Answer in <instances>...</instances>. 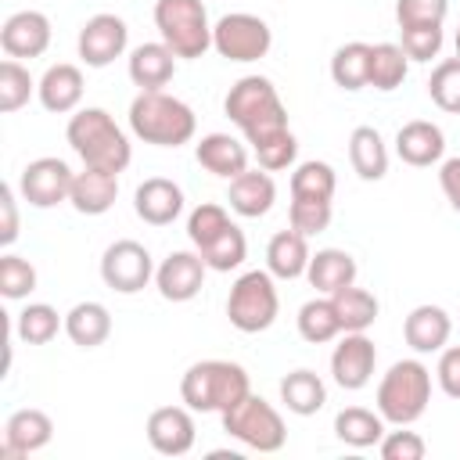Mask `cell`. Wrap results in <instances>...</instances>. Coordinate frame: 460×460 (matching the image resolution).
Instances as JSON below:
<instances>
[{"label": "cell", "instance_id": "obj_1", "mask_svg": "<svg viewBox=\"0 0 460 460\" xmlns=\"http://www.w3.org/2000/svg\"><path fill=\"white\" fill-rule=\"evenodd\" d=\"M226 119L244 133L252 147L266 144L270 137L288 129V108L277 93V86L266 75H241L223 101Z\"/></svg>", "mask_w": 460, "mask_h": 460}, {"label": "cell", "instance_id": "obj_2", "mask_svg": "<svg viewBox=\"0 0 460 460\" xmlns=\"http://www.w3.org/2000/svg\"><path fill=\"white\" fill-rule=\"evenodd\" d=\"M252 392L248 370L230 359H201L190 363L180 377V399L194 413H226Z\"/></svg>", "mask_w": 460, "mask_h": 460}, {"label": "cell", "instance_id": "obj_3", "mask_svg": "<svg viewBox=\"0 0 460 460\" xmlns=\"http://www.w3.org/2000/svg\"><path fill=\"white\" fill-rule=\"evenodd\" d=\"M129 129L144 144L180 147L194 137L198 119H194L190 104H183L180 97H172L165 90H140L129 104Z\"/></svg>", "mask_w": 460, "mask_h": 460}, {"label": "cell", "instance_id": "obj_4", "mask_svg": "<svg viewBox=\"0 0 460 460\" xmlns=\"http://www.w3.org/2000/svg\"><path fill=\"white\" fill-rule=\"evenodd\" d=\"M72 151L83 158V165L93 169H108V172H122L133 158L129 137L122 133V126L104 111V108H83L68 119L65 129Z\"/></svg>", "mask_w": 460, "mask_h": 460}, {"label": "cell", "instance_id": "obj_5", "mask_svg": "<svg viewBox=\"0 0 460 460\" xmlns=\"http://www.w3.org/2000/svg\"><path fill=\"white\" fill-rule=\"evenodd\" d=\"M428 402H431V370L420 359L392 363L377 385V413L388 424L406 428V424L424 417Z\"/></svg>", "mask_w": 460, "mask_h": 460}, {"label": "cell", "instance_id": "obj_6", "mask_svg": "<svg viewBox=\"0 0 460 460\" xmlns=\"http://www.w3.org/2000/svg\"><path fill=\"white\" fill-rule=\"evenodd\" d=\"M155 29L176 58H201L212 47V25L201 0H158Z\"/></svg>", "mask_w": 460, "mask_h": 460}, {"label": "cell", "instance_id": "obj_7", "mask_svg": "<svg viewBox=\"0 0 460 460\" xmlns=\"http://www.w3.org/2000/svg\"><path fill=\"white\" fill-rule=\"evenodd\" d=\"M277 313H280V295L270 270H248L234 280L226 295V316L241 334H259L273 327Z\"/></svg>", "mask_w": 460, "mask_h": 460}, {"label": "cell", "instance_id": "obj_8", "mask_svg": "<svg viewBox=\"0 0 460 460\" xmlns=\"http://www.w3.org/2000/svg\"><path fill=\"white\" fill-rule=\"evenodd\" d=\"M223 417V431L237 442H244L248 449L255 453H277L284 449L288 442V428H284V417L262 399V395H244L237 406H230Z\"/></svg>", "mask_w": 460, "mask_h": 460}, {"label": "cell", "instance_id": "obj_9", "mask_svg": "<svg viewBox=\"0 0 460 460\" xmlns=\"http://www.w3.org/2000/svg\"><path fill=\"white\" fill-rule=\"evenodd\" d=\"M212 47L226 61H259L273 47V32L259 14L234 11L212 25Z\"/></svg>", "mask_w": 460, "mask_h": 460}, {"label": "cell", "instance_id": "obj_10", "mask_svg": "<svg viewBox=\"0 0 460 460\" xmlns=\"http://www.w3.org/2000/svg\"><path fill=\"white\" fill-rule=\"evenodd\" d=\"M151 277H155V259H151V252L140 241L122 237V241L104 248V255H101V280L111 291L137 295V291L147 288Z\"/></svg>", "mask_w": 460, "mask_h": 460}, {"label": "cell", "instance_id": "obj_11", "mask_svg": "<svg viewBox=\"0 0 460 460\" xmlns=\"http://www.w3.org/2000/svg\"><path fill=\"white\" fill-rule=\"evenodd\" d=\"M72 180H75V172L68 169V162L47 155V158H36V162H29V165L22 169L18 190H22V198H25L32 208H54V205L68 201Z\"/></svg>", "mask_w": 460, "mask_h": 460}, {"label": "cell", "instance_id": "obj_12", "mask_svg": "<svg viewBox=\"0 0 460 460\" xmlns=\"http://www.w3.org/2000/svg\"><path fill=\"white\" fill-rule=\"evenodd\" d=\"M377 367V349L367 338V331H345V338L331 352V377L345 392H359L370 385Z\"/></svg>", "mask_w": 460, "mask_h": 460}, {"label": "cell", "instance_id": "obj_13", "mask_svg": "<svg viewBox=\"0 0 460 460\" xmlns=\"http://www.w3.org/2000/svg\"><path fill=\"white\" fill-rule=\"evenodd\" d=\"M126 43H129L126 22H122L119 14H108V11L86 18L83 29H79V40H75L79 58H83L90 68H104V65H111L115 58H122V54H126Z\"/></svg>", "mask_w": 460, "mask_h": 460}, {"label": "cell", "instance_id": "obj_14", "mask_svg": "<svg viewBox=\"0 0 460 460\" xmlns=\"http://www.w3.org/2000/svg\"><path fill=\"white\" fill-rule=\"evenodd\" d=\"M190 406H158L147 417V442L162 456H183L194 449L198 428H194Z\"/></svg>", "mask_w": 460, "mask_h": 460}, {"label": "cell", "instance_id": "obj_15", "mask_svg": "<svg viewBox=\"0 0 460 460\" xmlns=\"http://www.w3.org/2000/svg\"><path fill=\"white\" fill-rule=\"evenodd\" d=\"M205 270L201 252H169L155 270V288L165 302H190L205 284Z\"/></svg>", "mask_w": 460, "mask_h": 460}, {"label": "cell", "instance_id": "obj_16", "mask_svg": "<svg viewBox=\"0 0 460 460\" xmlns=\"http://www.w3.org/2000/svg\"><path fill=\"white\" fill-rule=\"evenodd\" d=\"M0 47L7 58L22 61V58H40L50 47V18L43 11H14L4 25H0Z\"/></svg>", "mask_w": 460, "mask_h": 460}, {"label": "cell", "instance_id": "obj_17", "mask_svg": "<svg viewBox=\"0 0 460 460\" xmlns=\"http://www.w3.org/2000/svg\"><path fill=\"white\" fill-rule=\"evenodd\" d=\"M50 438H54V420L43 410H36V406L14 410L7 417V424H4L0 456L4 460H18V456H29V453H40Z\"/></svg>", "mask_w": 460, "mask_h": 460}, {"label": "cell", "instance_id": "obj_18", "mask_svg": "<svg viewBox=\"0 0 460 460\" xmlns=\"http://www.w3.org/2000/svg\"><path fill=\"white\" fill-rule=\"evenodd\" d=\"M133 208L147 226H169L183 212V190L165 176H147L133 194Z\"/></svg>", "mask_w": 460, "mask_h": 460}, {"label": "cell", "instance_id": "obj_19", "mask_svg": "<svg viewBox=\"0 0 460 460\" xmlns=\"http://www.w3.org/2000/svg\"><path fill=\"white\" fill-rule=\"evenodd\" d=\"M449 334H453L449 313H446L442 305H431V302L410 309V316H406V323H402V338H406V345H410L417 356L442 352L446 341H449Z\"/></svg>", "mask_w": 460, "mask_h": 460}, {"label": "cell", "instance_id": "obj_20", "mask_svg": "<svg viewBox=\"0 0 460 460\" xmlns=\"http://www.w3.org/2000/svg\"><path fill=\"white\" fill-rule=\"evenodd\" d=\"M395 155L406 165H413V169L435 165L446 155V133L435 122H428V119H413V122L399 126V133H395Z\"/></svg>", "mask_w": 460, "mask_h": 460}, {"label": "cell", "instance_id": "obj_21", "mask_svg": "<svg viewBox=\"0 0 460 460\" xmlns=\"http://www.w3.org/2000/svg\"><path fill=\"white\" fill-rule=\"evenodd\" d=\"M36 93H40V104H43L47 111H54V115L75 111L79 101H83V72H79V65H72V61L50 65V68L40 75Z\"/></svg>", "mask_w": 460, "mask_h": 460}, {"label": "cell", "instance_id": "obj_22", "mask_svg": "<svg viewBox=\"0 0 460 460\" xmlns=\"http://www.w3.org/2000/svg\"><path fill=\"white\" fill-rule=\"evenodd\" d=\"M119 198V172H108V169H93V165H83V172H75L72 180V208L83 212V216H104Z\"/></svg>", "mask_w": 460, "mask_h": 460}, {"label": "cell", "instance_id": "obj_23", "mask_svg": "<svg viewBox=\"0 0 460 460\" xmlns=\"http://www.w3.org/2000/svg\"><path fill=\"white\" fill-rule=\"evenodd\" d=\"M226 201L237 216L244 219H259L273 208L277 201V183L270 172H259V169H244L241 176L230 180V190H226Z\"/></svg>", "mask_w": 460, "mask_h": 460}, {"label": "cell", "instance_id": "obj_24", "mask_svg": "<svg viewBox=\"0 0 460 460\" xmlns=\"http://www.w3.org/2000/svg\"><path fill=\"white\" fill-rule=\"evenodd\" d=\"M194 158H198L201 169H208L212 176H223V180H234L248 169V147L230 133L201 137L198 147H194Z\"/></svg>", "mask_w": 460, "mask_h": 460}, {"label": "cell", "instance_id": "obj_25", "mask_svg": "<svg viewBox=\"0 0 460 460\" xmlns=\"http://www.w3.org/2000/svg\"><path fill=\"white\" fill-rule=\"evenodd\" d=\"M309 244H305V234H298L295 226L291 230H277L266 244V270L277 277V280H295V277H305L309 270Z\"/></svg>", "mask_w": 460, "mask_h": 460}, {"label": "cell", "instance_id": "obj_26", "mask_svg": "<svg viewBox=\"0 0 460 460\" xmlns=\"http://www.w3.org/2000/svg\"><path fill=\"white\" fill-rule=\"evenodd\" d=\"M176 75V54L165 43H140L129 54V79L140 90H162Z\"/></svg>", "mask_w": 460, "mask_h": 460}, {"label": "cell", "instance_id": "obj_27", "mask_svg": "<svg viewBox=\"0 0 460 460\" xmlns=\"http://www.w3.org/2000/svg\"><path fill=\"white\" fill-rule=\"evenodd\" d=\"M305 277L320 295H334V291L356 284V259L341 248H320L316 255H309Z\"/></svg>", "mask_w": 460, "mask_h": 460}, {"label": "cell", "instance_id": "obj_28", "mask_svg": "<svg viewBox=\"0 0 460 460\" xmlns=\"http://www.w3.org/2000/svg\"><path fill=\"white\" fill-rule=\"evenodd\" d=\"M65 334L79 349H97L111 334V313L101 302H75L65 313Z\"/></svg>", "mask_w": 460, "mask_h": 460}, {"label": "cell", "instance_id": "obj_29", "mask_svg": "<svg viewBox=\"0 0 460 460\" xmlns=\"http://www.w3.org/2000/svg\"><path fill=\"white\" fill-rule=\"evenodd\" d=\"M349 162L356 169L359 180L374 183V180H385L388 172V147L381 140V133L374 126H356L352 137H349Z\"/></svg>", "mask_w": 460, "mask_h": 460}, {"label": "cell", "instance_id": "obj_30", "mask_svg": "<svg viewBox=\"0 0 460 460\" xmlns=\"http://www.w3.org/2000/svg\"><path fill=\"white\" fill-rule=\"evenodd\" d=\"M280 402H284L291 413H298V417H313V413H320L323 402H327V385H323L320 374L298 367V370H291V374L280 381Z\"/></svg>", "mask_w": 460, "mask_h": 460}, {"label": "cell", "instance_id": "obj_31", "mask_svg": "<svg viewBox=\"0 0 460 460\" xmlns=\"http://www.w3.org/2000/svg\"><path fill=\"white\" fill-rule=\"evenodd\" d=\"M334 435L345 446H352V449L377 446L385 438V417L374 413V410H367V406H345L334 417Z\"/></svg>", "mask_w": 460, "mask_h": 460}, {"label": "cell", "instance_id": "obj_32", "mask_svg": "<svg viewBox=\"0 0 460 460\" xmlns=\"http://www.w3.org/2000/svg\"><path fill=\"white\" fill-rule=\"evenodd\" d=\"M331 79L341 90H363L370 83V43H341L331 58Z\"/></svg>", "mask_w": 460, "mask_h": 460}, {"label": "cell", "instance_id": "obj_33", "mask_svg": "<svg viewBox=\"0 0 460 460\" xmlns=\"http://www.w3.org/2000/svg\"><path fill=\"white\" fill-rule=\"evenodd\" d=\"M406 72H410V58L399 43H374L370 47V83L367 86L392 93L395 86H402Z\"/></svg>", "mask_w": 460, "mask_h": 460}, {"label": "cell", "instance_id": "obj_34", "mask_svg": "<svg viewBox=\"0 0 460 460\" xmlns=\"http://www.w3.org/2000/svg\"><path fill=\"white\" fill-rule=\"evenodd\" d=\"M331 302H334V313L341 320V331H367V327H374L377 309H381L377 298L367 288H356V284L334 291Z\"/></svg>", "mask_w": 460, "mask_h": 460}, {"label": "cell", "instance_id": "obj_35", "mask_svg": "<svg viewBox=\"0 0 460 460\" xmlns=\"http://www.w3.org/2000/svg\"><path fill=\"white\" fill-rule=\"evenodd\" d=\"M298 334L309 341V345H323V341H334L341 334V320L334 313V302L331 295L327 298H309L302 309H298Z\"/></svg>", "mask_w": 460, "mask_h": 460}, {"label": "cell", "instance_id": "obj_36", "mask_svg": "<svg viewBox=\"0 0 460 460\" xmlns=\"http://www.w3.org/2000/svg\"><path fill=\"white\" fill-rule=\"evenodd\" d=\"M65 327V320L58 316L54 305L47 302H29L18 316H14V334L25 341V345H47L54 341V334Z\"/></svg>", "mask_w": 460, "mask_h": 460}, {"label": "cell", "instance_id": "obj_37", "mask_svg": "<svg viewBox=\"0 0 460 460\" xmlns=\"http://www.w3.org/2000/svg\"><path fill=\"white\" fill-rule=\"evenodd\" d=\"M201 259H205V266L208 270H216V273H230V270H237L244 259H248V241H244V230L237 226V223H230L212 244H205L201 248Z\"/></svg>", "mask_w": 460, "mask_h": 460}, {"label": "cell", "instance_id": "obj_38", "mask_svg": "<svg viewBox=\"0 0 460 460\" xmlns=\"http://www.w3.org/2000/svg\"><path fill=\"white\" fill-rule=\"evenodd\" d=\"M36 86L40 83H32V75H29V68L22 61H14V58L0 61V111L4 115L25 108L29 97L36 93Z\"/></svg>", "mask_w": 460, "mask_h": 460}, {"label": "cell", "instance_id": "obj_39", "mask_svg": "<svg viewBox=\"0 0 460 460\" xmlns=\"http://www.w3.org/2000/svg\"><path fill=\"white\" fill-rule=\"evenodd\" d=\"M338 176L327 162H302L291 172V198H334Z\"/></svg>", "mask_w": 460, "mask_h": 460}, {"label": "cell", "instance_id": "obj_40", "mask_svg": "<svg viewBox=\"0 0 460 460\" xmlns=\"http://www.w3.org/2000/svg\"><path fill=\"white\" fill-rule=\"evenodd\" d=\"M428 97L442 111L460 115V58H446L435 65V72L428 79Z\"/></svg>", "mask_w": 460, "mask_h": 460}, {"label": "cell", "instance_id": "obj_41", "mask_svg": "<svg viewBox=\"0 0 460 460\" xmlns=\"http://www.w3.org/2000/svg\"><path fill=\"white\" fill-rule=\"evenodd\" d=\"M226 226H230L226 208H223V205H212V201H201V205L187 216V237H190V244H194L198 252H201L205 244H212Z\"/></svg>", "mask_w": 460, "mask_h": 460}, {"label": "cell", "instance_id": "obj_42", "mask_svg": "<svg viewBox=\"0 0 460 460\" xmlns=\"http://www.w3.org/2000/svg\"><path fill=\"white\" fill-rule=\"evenodd\" d=\"M36 291V266L22 255H0V295L18 302V298H29Z\"/></svg>", "mask_w": 460, "mask_h": 460}, {"label": "cell", "instance_id": "obj_43", "mask_svg": "<svg viewBox=\"0 0 460 460\" xmlns=\"http://www.w3.org/2000/svg\"><path fill=\"white\" fill-rule=\"evenodd\" d=\"M288 219L298 234L313 237L323 234L331 226V198H291L288 205Z\"/></svg>", "mask_w": 460, "mask_h": 460}, {"label": "cell", "instance_id": "obj_44", "mask_svg": "<svg viewBox=\"0 0 460 460\" xmlns=\"http://www.w3.org/2000/svg\"><path fill=\"white\" fill-rule=\"evenodd\" d=\"M399 32H402L399 47L406 50L410 61H431V58H438V50L446 43L442 25H410V29H399Z\"/></svg>", "mask_w": 460, "mask_h": 460}, {"label": "cell", "instance_id": "obj_45", "mask_svg": "<svg viewBox=\"0 0 460 460\" xmlns=\"http://www.w3.org/2000/svg\"><path fill=\"white\" fill-rule=\"evenodd\" d=\"M449 14L446 0H395V22L399 29L410 25H442Z\"/></svg>", "mask_w": 460, "mask_h": 460}, {"label": "cell", "instance_id": "obj_46", "mask_svg": "<svg viewBox=\"0 0 460 460\" xmlns=\"http://www.w3.org/2000/svg\"><path fill=\"white\" fill-rule=\"evenodd\" d=\"M295 155H298V140H295L291 129H284V133H277V137H270L266 144L255 147V158H259V165H262L266 172L288 169V165L295 162Z\"/></svg>", "mask_w": 460, "mask_h": 460}, {"label": "cell", "instance_id": "obj_47", "mask_svg": "<svg viewBox=\"0 0 460 460\" xmlns=\"http://www.w3.org/2000/svg\"><path fill=\"white\" fill-rule=\"evenodd\" d=\"M377 449L385 460H424V453H428V446L417 431H385Z\"/></svg>", "mask_w": 460, "mask_h": 460}, {"label": "cell", "instance_id": "obj_48", "mask_svg": "<svg viewBox=\"0 0 460 460\" xmlns=\"http://www.w3.org/2000/svg\"><path fill=\"white\" fill-rule=\"evenodd\" d=\"M435 377H438V388H442L449 399H460V345L442 349L438 367H435Z\"/></svg>", "mask_w": 460, "mask_h": 460}, {"label": "cell", "instance_id": "obj_49", "mask_svg": "<svg viewBox=\"0 0 460 460\" xmlns=\"http://www.w3.org/2000/svg\"><path fill=\"white\" fill-rule=\"evenodd\" d=\"M0 216H4V223H0V244L7 248V244L18 241V201H14V187L11 183L0 187Z\"/></svg>", "mask_w": 460, "mask_h": 460}, {"label": "cell", "instance_id": "obj_50", "mask_svg": "<svg viewBox=\"0 0 460 460\" xmlns=\"http://www.w3.org/2000/svg\"><path fill=\"white\" fill-rule=\"evenodd\" d=\"M438 187H442L446 201L460 212V155H456V158H446V162L438 165Z\"/></svg>", "mask_w": 460, "mask_h": 460}, {"label": "cell", "instance_id": "obj_51", "mask_svg": "<svg viewBox=\"0 0 460 460\" xmlns=\"http://www.w3.org/2000/svg\"><path fill=\"white\" fill-rule=\"evenodd\" d=\"M453 47H456V58H460V29H456V40H453Z\"/></svg>", "mask_w": 460, "mask_h": 460}]
</instances>
